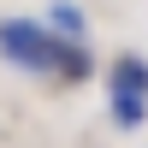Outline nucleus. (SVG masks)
Instances as JSON below:
<instances>
[{
	"mask_svg": "<svg viewBox=\"0 0 148 148\" xmlns=\"http://www.w3.org/2000/svg\"><path fill=\"white\" fill-rule=\"evenodd\" d=\"M53 30H59V36H71V42H77V36H83V12H77V6H65V0H59V6H53Z\"/></svg>",
	"mask_w": 148,
	"mask_h": 148,
	"instance_id": "4",
	"label": "nucleus"
},
{
	"mask_svg": "<svg viewBox=\"0 0 148 148\" xmlns=\"http://www.w3.org/2000/svg\"><path fill=\"white\" fill-rule=\"evenodd\" d=\"M113 89L148 95V65H142V59H119V65H113Z\"/></svg>",
	"mask_w": 148,
	"mask_h": 148,
	"instance_id": "2",
	"label": "nucleus"
},
{
	"mask_svg": "<svg viewBox=\"0 0 148 148\" xmlns=\"http://www.w3.org/2000/svg\"><path fill=\"white\" fill-rule=\"evenodd\" d=\"M0 53L18 59L30 71H65V77H83L89 71V53L77 42H59V36L36 30V24H0Z\"/></svg>",
	"mask_w": 148,
	"mask_h": 148,
	"instance_id": "1",
	"label": "nucleus"
},
{
	"mask_svg": "<svg viewBox=\"0 0 148 148\" xmlns=\"http://www.w3.org/2000/svg\"><path fill=\"white\" fill-rule=\"evenodd\" d=\"M142 113H148V95L113 89V119H119V125H142Z\"/></svg>",
	"mask_w": 148,
	"mask_h": 148,
	"instance_id": "3",
	"label": "nucleus"
}]
</instances>
